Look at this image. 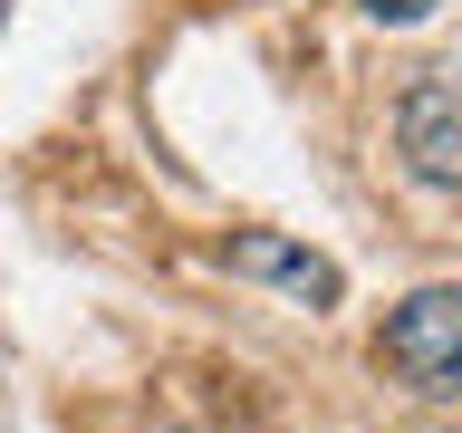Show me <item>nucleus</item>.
Instances as JSON below:
<instances>
[{
    "mask_svg": "<svg viewBox=\"0 0 462 433\" xmlns=\"http://www.w3.org/2000/svg\"><path fill=\"white\" fill-rule=\"evenodd\" d=\"M375 366L404 395H462V289L433 280L414 299H395L385 327H375Z\"/></svg>",
    "mask_w": 462,
    "mask_h": 433,
    "instance_id": "nucleus-1",
    "label": "nucleus"
},
{
    "mask_svg": "<svg viewBox=\"0 0 462 433\" xmlns=\"http://www.w3.org/2000/svg\"><path fill=\"white\" fill-rule=\"evenodd\" d=\"M395 144H404V164H414V183L462 193V87L453 78H414L404 106H395Z\"/></svg>",
    "mask_w": 462,
    "mask_h": 433,
    "instance_id": "nucleus-2",
    "label": "nucleus"
},
{
    "mask_svg": "<svg viewBox=\"0 0 462 433\" xmlns=\"http://www.w3.org/2000/svg\"><path fill=\"white\" fill-rule=\"evenodd\" d=\"M231 270H241V280L289 289L299 309H337V299H346L337 260H328V251H299V241H280V231H241V241H231Z\"/></svg>",
    "mask_w": 462,
    "mask_h": 433,
    "instance_id": "nucleus-3",
    "label": "nucleus"
},
{
    "mask_svg": "<svg viewBox=\"0 0 462 433\" xmlns=\"http://www.w3.org/2000/svg\"><path fill=\"white\" fill-rule=\"evenodd\" d=\"M356 10H366V20H424L433 0H356Z\"/></svg>",
    "mask_w": 462,
    "mask_h": 433,
    "instance_id": "nucleus-4",
    "label": "nucleus"
}]
</instances>
